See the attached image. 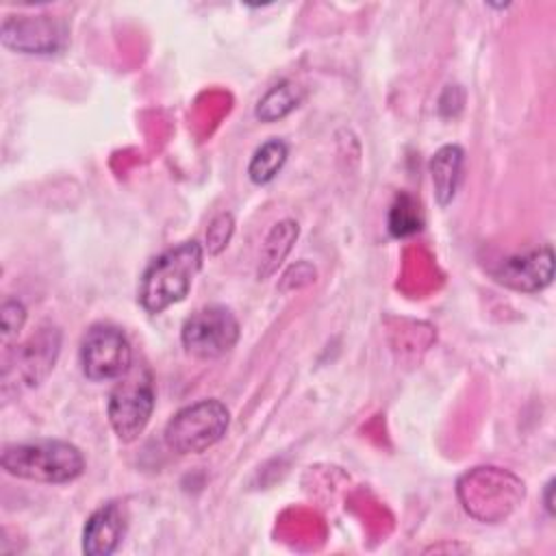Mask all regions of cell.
I'll return each instance as SVG.
<instances>
[{
  "mask_svg": "<svg viewBox=\"0 0 556 556\" xmlns=\"http://www.w3.org/2000/svg\"><path fill=\"white\" fill-rule=\"evenodd\" d=\"M295 239H298V222L282 219V222L274 224V228L265 237V243H263L261 256H258L256 274L261 280L271 276L278 269V265L285 261V256L289 254Z\"/></svg>",
  "mask_w": 556,
  "mask_h": 556,
  "instance_id": "7c38bea8",
  "label": "cell"
},
{
  "mask_svg": "<svg viewBox=\"0 0 556 556\" xmlns=\"http://www.w3.org/2000/svg\"><path fill=\"white\" fill-rule=\"evenodd\" d=\"M463 165H465V152L456 143L441 146L432 159H430V178L434 187V198L439 206H447L458 191V185L463 180Z\"/></svg>",
  "mask_w": 556,
  "mask_h": 556,
  "instance_id": "8fae6325",
  "label": "cell"
},
{
  "mask_svg": "<svg viewBox=\"0 0 556 556\" xmlns=\"http://www.w3.org/2000/svg\"><path fill=\"white\" fill-rule=\"evenodd\" d=\"M154 384L146 367H135L122 376L109 393L106 417L119 441L130 443L143 434L154 413Z\"/></svg>",
  "mask_w": 556,
  "mask_h": 556,
  "instance_id": "277c9868",
  "label": "cell"
},
{
  "mask_svg": "<svg viewBox=\"0 0 556 556\" xmlns=\"http://www.w3.org/2000/svg\"><path fill=\"white\" fill-rule=\"evenodd\" d=\"M552 491H554V478L552 480H547V484H545V493H543V506H545V510H547V515L552 517L554 515V500H552Z\"/></svg>",
  "mask_w": 556,
  "mask_h": 556,
  "instance_id": "ac0fdd59",
  "label": "cell"
},
{
  "mask_svg": "<svg viewBox=\"0 0 556 556\" xmlns=\"http://www.w3.org/2000/svg\"><path fill=\"white\" fill-rule=\"evenodd\" d=\"M491 274L495 282L513 291H543L554 280V250L552 245H541L523 254H513L508 258H502L497 267L491 269Z\"/></svg>",
  "mask_w": 556,
  "mask_h": 556,
  "instance_id": "ba28073f",
  "label": "cell"
},
{
  "mask_svg": "<svg viewBox=\"0 0 556 556\" xmlns=\"http://www.w3.org/2000/svg\"><path fill=\"white\" fill-rule=\"evenodd\" d=\"M126 532V513L117 502H106L96 508L83 528V554L111 556Z\"/></svg>",
  "mask_w": 556,
  "mask_h": 556,
  "instance_id": "30bf717a",
  "label": "cell"
},
{
  "mask_svg": "<svg viewBox=\"0 0 556 556\" xmlns=\"http://www.w3.org/2000/svg\"><path fill=\"white\" fill-rule=\"evenodd\" d=\"M0 41L20 54L50 56L65 48L67 26L52 15H7L0 24Z\"/></svg>",
  "mask_w": 556,
  "mask_h": 556,
  "instance_id": "52a82bcc",
  "label": "cell"
},
{
  "mask_svg": "<svg viewBox=\"0 0 556 556\" xmlns=\"http://www.w3.org/2000/svg\"><path fill=\"white\" fill-rule=\"evenodd\" d=\"M24 324H26V306L17 298H7L0 308L2 339H11V337L20 334Z\"/></svg>",
  "mask_w": 556,
  "mask_h": 556,
  "instance_id": "e0dca14e",
  "label": "cell"
},
{
  "mask_svg": "<svg viewBox=\"0 0 556 556\" xmlns=\"http://www.w3.org/2000/svg\"><path fill=\"white\" fill-rule=\"evenodd\" d=\"M230 426V413L224 402L215 397L198 400L180 408L165 426V445L180 454H202L222 441Z\"/></svg>",
  "mask_w": 556,
  "mask_h": 556,
  "instance_id": "3957f363",
  "label": "cell"
},
{
  "mask_svg": "<svg viewBox=\"0 0 556 556\" xmlns=\"http://www.w3.org/2000/svg\"><path fill=\"white\" fill-rule=\"evenodd\" d=\"M204 250L195 239H187L154 256L141 274L137 298L143 311L159 315L182 302L202 269Z\"/></svg>",
  "mask_w": 556,
  "mask_h": 556,
  "instance_id": "6da1fadb",
  "label": "cell"
},
{
  "mask_svg": "<svg viewBox=\"0 0 556 556\" xmlns=\"http://www.w3.org/2000/svg\"><path fill=\"white\" fill-rule=\"evenodd\" d=\"M232 232H235V217L232 213L224 211L219 215H215L206 228V250L208 254H219L228 241L232 239Z\"/></svg>",
  "mask_w": 556,
  "mask_h": 556,
  "instance_id": "2e32d148",
  "label": "cell"
},
{
  "mask_svg": "<svg viewBox=\"0 0 556 556\" xmlns=\"http://www.w3.org/2000/svg\"><path fill=\"white\" fill-rule=\"evenodd\" d=\"M59 350L61 332L52 326L39 330L15 350V376L28 387L39 384L54 367Z\"/></svg>",
  "mask_w": 556,
  "mask_h": 556,
  "instance_id": "9c48e42d",
  "label": "cell"
},
{
  "mask_svg": "<svg viewBox=\"0 0 556 556\" xmlns=\"http://www.w3.org/2000/svg\"><path fill=\"white\" fill-rule=\"evenodd\" d=\"M287 156H289V146L282 139H269L261 143L248 163L250 180L254 185L271 182L282 169V165L287 163Z\"/></svg>",
  "mask_w": 556,
  "mask_h": 556,
  "instance_id": "5bb4252c",
  "label": "cell"
},
{
  "mask_svg": "<svg viewBox=\"0 0 556 556\" xmlns=\"http://www.w3.org/2000/svg\"><path fill=\"white\" fill-rule=\"evenodd\" d=\"M78 363L91 382L119 380L132 369V348L128 337L113 324H93L80 341Z\"/></svg>",
  "mask_w": 556,
  "mask_h": 556,
  "instance_id": "8992f818",
  "label": "cell"
},
{
  "mask_svg": "<svg viewBox=\"0 0 556 556\" xmlns=\"http://www.w3.org/2000/svg\"><path fill=\"white\" fill-rule=\"evenodd\" d=\"M302 89L291 83V80H280L278 85H274L258 102L254 109L256 119L261 122H276L287 117L291 111H295L302 102Z\"/></svg>",
  "mask_w": 556,
  "mask_h": 556,
  "instance_id": "4fadbf2b",
  "label": "cell"
},
{
  "mask_svg": "<svg viewBox=\"0 0 556 556\" xmlns=\"http://www.w3.org/2000/svg\"><path fill=\"white\" fill-rule=\"evenodd\" d=\"M424 226V217L419 211V202L408 193H397L387 217V228L391 237H408L419 232Z\"/></svg>",
  "mask_w": 556,
  "mask_h": 556,
  "instance_id": "9a60e30c",
  "label": "cell"
},
{
  "mask_svg": "<svg viewBox=\"0 0 556 556\" xmlns=\"http://www.w3.org/2000/svg\"><path fill=\"white\" fill-rule=\"evenodd\" d=\"M241 328L235 313L224 304H208L191 313L180 328L185 352L198 361L226 356L239 341Z\"/></svg>",
  "mask_w": 556,
  "mask_h": 556,
  "instance_id": "5b68a950",
  "label": "cell"
},
{
  "mask_svg": "<svg viewBox=\"0 0 556 556\" xmlns=\"http://www.w3.org/2000/svg\"><path fill=\"white\" fill-rule=\"evenodd\" d=\"M2 469L20 480L65 484L83 476L87 463L83 452L63 439H35L9 443L0 456Z\"/></svg>",
  "mask_w": 556,
  "mask_h": 556,
  "instance_id": "7a4b0ae2",
  "label": "cell"
}]
</instances>
